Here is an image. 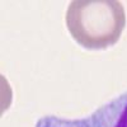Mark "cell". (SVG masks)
<instances>
[{"mask_svg":"<svg viewBox=\"0 0 127 127\" xmlns=\"http://www.w3.org/2000/svg\"><path fill=\"white\" fill-rule=\"evenodd\" d=\"M72 38L90 50L113 46L126 26L123 5L117 0H74L66 13Z\"/></svg>","mask_w":127,"mask_h":127,"instance_id":"obj_1","label":"cell"},{"mask_svg":"<svg viewBox=\"0 0 127 127\" xmlns=\"http://www.w3.org/2000/svg\"><path fill=\"white\" fill-rule=\"evenodd\" d=\"M111 127H127V103L122 104L121 113L118 116V118L116 120L114 125H112Z\"/></svg>","mask_w":127,"mask_h":127,"instance_id":"obj_2","label":"cell"}]
</instances>
